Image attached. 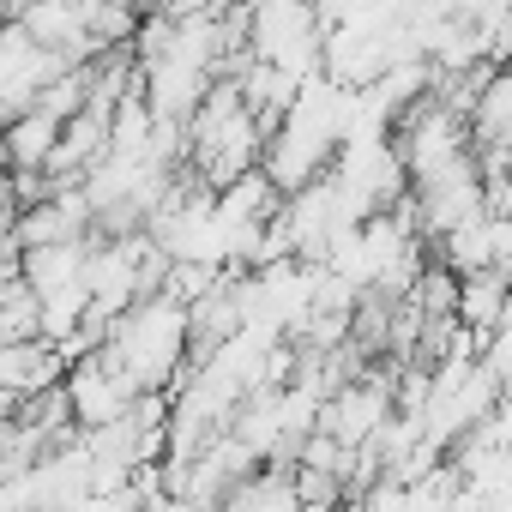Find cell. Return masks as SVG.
<instances>
[{"label": "cell", "mask_w": 512, "mask_h": 512, "mask_svg": "<svg viewBox=\"0 0 512 512\" xmlns=\"http://www.w3.org/2000/svg\"><path fill=\"white\" fill-rule=\"evenodd\" d=\"M61 392H67V410H73V428H79V434L109 428V422H121V416L139 404V386H133V380L103 356V350L79 356V362L67 368Z\"/></svg>", "instance_id": "3"}, {"label": "cell", "mask_w": 512, "mask_h": 512, "mask_svg": "<svg viewBox=\"0 0 512 512\" xmlns=\"http://www.w3.org/2000/svg\"><path fill=\"white\" fill-rule=\"evenodd\" d=\"M67 380V356L49 344V338H25V344H0V392L13 404L25 398H43Z\"/></svg>", "instance_id": "5"}, {"label": "cell", "mask_w": 512, "mask_h": 512, "mask_svg": "<svg viewBox=\"0 0 512 512\" xmlns=\"http://www.w3.org/2000/svg\"><path fill=\"white\" fill-rule=\"evenodd\" d=\"M386 416H392V392L380 386V380H350V386H338V392H326V404H320V434H332L338 446H350V452H362L380 428H386Z\"/></svg>", "instance_id": "4"}, {"label": "cell", "mask_w": 512, "mask_h": 512, "mask_svg": "<svg viewBox=\"0 0 512 512\" xmlns=\"http://www.w3.org/2000/svg\"><path fill=\"white\" fill-rule=\"evenodd\" d=\"M290 512H344V500H296Z\"/></svg>", "instance_id": "9"}, {"label": "cell", "mask_w": 512, "mask_h": 512, "mask_svg": "<svg viewBox=\"0 0 512 512\" xmlns=\"http://www.w3.org/2000/svg\"><path fill=\"white\" fill-rule=\"evenodd\" d=\"M320 49V0H247V61H266L290 79H314Z\"/></svg>", "instance_id": "2"}, {"label": "cell", "mask_w": 512, "mask_h": 512, "mask_svg": "<svg viewBox=\"0 0 512 512\" xmlns=\"http://www.w3.org/2000/svg\"><path fill=\"white\" fill-rule=\"evenodd\" d=\"M470 133H476V145H482V151L512 157V73L482 79L476 109H470Z\"/></svg>", "instance_id": "6"}, {"label": "cell", "mask_w": 512, "mask_h": 512, "mask_svg": "<svg viewBox=\"0 0 512 512\" xmlns=\"http://www.w3.org/2000/svg\"><path fill=\"white\" fill-rule=\"evenodd\" d=\"M103 356L139 386V392H175L193 368V338H187V308L169 302V296H145L133 302L109 338H103Z\"/></svg>", "instance_id": "1"}, {"label": "cell", "mask_w": 512, "mask_h": 512, "mask_svg": "<svg viewBox=\"0 0 512 512\" xmlns=\"http://www.w3.org/2000/svg\"><path fill=\"white\" fill-rule=\"evenodd\" d=\"M290 506H296L290 470H253L247 482H235V488L217 500V512H290Z\"/></svg>", "instance_id": "8"}, {"label": "cell", "mask_w": 512, "mask_h": 512, "mask_svg": "<svg viewBox=\"0 0 512 512\" xmlns=\"http://www.w3.org/2000/svg\"><path fill=\"white\" fill-rule=\"evenodd\" d=\"M0 133H7V163L19 169V175H43L49 169V151H55V121L49 115H37V109H25V115H13L7 127H0Z\"/></svg>", "instance_id": "7"}]
</instances>
